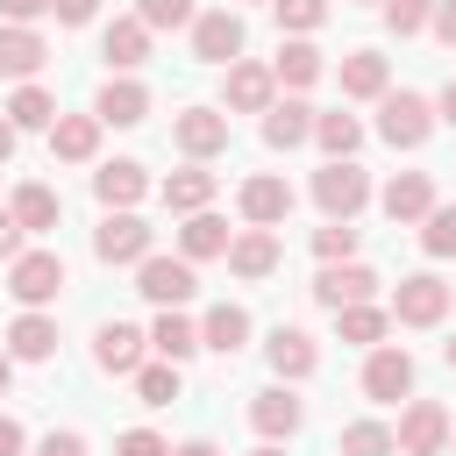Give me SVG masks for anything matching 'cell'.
I'll list each match as a JSON object with an SVG mask.
<instances>
[{
    "label": "cell",
    "instance_id": "cell-19",
    "mask_svg": "<svg viewBox=\"0 0 456 456\" xmlns=\"http://www.w3.org/2000/svg\"><path fill=\"white\" fill-rule=\"evenodd\" d=\"M285 214H292V185L285 178H271V171L264 178H242V221L249 228H278Z\"/></svg>",
    "mask_w": 456,
    "mask_h": 456
},
{
    "label": "cell",
    "instance_id": "cell-51",
    "mask_svg": "<svg viewBox=\"0 0 456 456\" xmlns=\"http://www.w3.org/2000/svg\"><path fill=\"white\" fill-rule=\"evenodd\" d=\"M14 135H21V128H14V121H7V114H0V164H7V157H14Z\"/></svg>",
    "mask_w": 456,
    "mask_h": 456
},
{
    "label": "cell",
    "instance_id": "cell-30",
    "mask_svg": "<svg viewBox=\"0 0 456 456\" xmlns=\"http://www.w3.org/2000/svg\"><path fill=\"white\" fill-rule=\"evenodd\" d=\"M271 71H278V86H292V93H299V86H314L328 64H321V50H314L306 36H292V43H278V64H271Z\"/></svg>",
    "mask_w": 456,
    "mask_h": 456
},
{
    "label": "cell",
    "instance_id": "cell-21",
    "mask_svg": "<svg viewBox=\"0 0 456 456\" xmlns=\"http://www.w3.org/2000/svg\"><path fill=\"white\" fill-rule=\"evenodd\" d=\"M93 114H100L107 128H135V121L150 114V86H135V78H107L100 100H93Z\"/></svg>",
    "mask_w": 456,
    "mask_h": 456
},
{
    "label": "cell",
    "instance_id": "cell-5",
    "mask_svg": "<svg viewBox=\"0 0 456 456\" xmlns=\"http://www.w3.org/2000/svg\"><path fill=\"white\" fill-rule=\"evenodd\" d=\"M135 292L157 299V306H185V299L200 292V278H192L185 256H142V264H135Z\"/></svg>",
    "mask_w": 456,
    "mask_h": 456
},
{
    "label": "cell",
    "instance_id": "cell-42",
    "mask_svg": "<svg viewBox=\"0 0 456 456\" xmlns=\"http://www.w3.org/2000/svg\"><path fill=\"white\" fill-rule=\"evenodd\" d=\"M420 249H428V256H456V207H435V214H428Z\"/></svg>",
    "mask_w": 456,
    "mask_h": 456
},
{
    "label": "cell",
    "instance_id": "cell-43",
    "mask_svg": "<svg viewBox=\"0 0 456 456\" xmlns=\"http://www.w3.org/2000/svg\"><path fill=\"white\" fill-rule=\"evenodd\" d=\"M114 456H171V442H164V435H150V428H128V435L114 442Z\"/></svg>",
    "mask_w": 456,
    "mask_h": 456
},
{
    "label": "cell",
    "instance_id": "cell-52",
    "mask_svg": "<svg viewBox=\"0 0 456 456\" xmlns=\"http://www.w3.org/2000/svg\"><path fill=\"white\" fill-rule=\"evenodd\" d=\"M7 385H14V356L0 349V399H7Z\"/></svg>",
    "mask_w": 456,
    "mask_h": 456
},
{
    "label": "cell",
    "instance_id": "cell-34",
    "mask_svg": "<svg viewBox=\"0 0 456 456\" xmlns=\"http://www.w3.org/2000/svg\"><path fill=\"white\" fill-rule=\"evenodd\" d=\"M314 142H321L328 157H356L363 121H356V114H314Z\"/></svg>",
    "mask_w": 456,
    "mask_h": 456
},
{
    "label": "cell",
    "instance_id": "cell-54",
    "mask_svg": "<svg viewBox=\"0 0 456 456\" xmlns=\"http://www.w3.org/2000/svg\"><path fill=\"white\" fill-rule=\"evenodd\" d=\"M442 363H449V370H456V335H449V342H442Z\"/></svg>",
    "mask_w": 456,
    "mask_h": 456
},
{
    "label": "cell",
    "instance_id": "cell-36",
    "mask_svg": "<svg viewBox=\"0 0 456 456\" xmlns=\"http://www.w3.org/2000/svg\"><path fill=\"white\" fill-rule=\"evenodd\" d=\"M135 399H142V406H171V399H178V363H171V356H164V363H142V370H135Z\"/></svg>",
    "mask_w": 456,
    "mask_h": 456
},
{
    "label": "cell",
    "instance_id": "cell-40",
    "mask_svg": "<svg viewBox=\"0 0 456 456\" xmlns=\"http://www.w3.org/2000/svg\"><path fill=\"white\" fill-rule=\"evenodd\" d=\"M435 21V0H385V28L392 36H420Z\"/></svg>",
    "mask_w": 456,
    "mask_h": 456
},
{
    "label": "cell",
    "instance_id": "cell-44",
    "mask_svg": "<svg viewBox=\"0 0 456 456\" xmlns=\"http://www.w3.org/2000/svg\"><path fill=\"white\" fill-rule=\"evenodd\" d=\"M36 456H86V435H78V428H50V435L36 442Z\"/></svg>",
    "mask_w": 456,
    "mask_h": 456
},
{
    "label": "cell",
    "instance_id": "cell-47",
    "mask_svg": "<svg viewBox=\"0 0 456 456\" xmlns=\"http://www.w3.org/2000/svg\"><path fill=\"white\" fill-rule=\"evenodd\" d=\"M428 28H435V36L456 50V0H435V21H428Z\"/></svg>",
    "mask_w": 456,
    "mask_h": 456
},
{
    "label": "cell",
    "instance_id": "cell-50",
    "mask_svg": "<svg viewBox=\"0 0 456 456\" xmlns=\"http://www.w3.org/2000/svg\"><path fill=\"white\" fill-rule=\"evenodd\" d=\"M435 114H442V121H449V128H456V78H449V86H442V100H435Z\"/></svg>",
    "mask_w": 456,
    "mask_h": 456
},
{
    "label": "cell",
    "instance_id": "cell-55",
    "mask_svg": "<svg viewBox=\"0 0 456 456\" xmlns=\"http://www.w3.org/2000/svg\"><path fill=\"white\" fill-rule=\"evenodd\" d=\"M256 456H285V449H278V442H264V449H256Z\"/></svg>",
    "mask_w": 456,
    "mask_h": 456
},
{
    "label": "cell",
    "instance_id": "cell-7",
    "mask_svg": "<svg viewBox=\"0 0 456 456\" xmlns=\"http://www.w3.org/2000/svg\"><path fill=\"white\" fill-rule=\"evenodd\" d=\"M192 57L200 64H235L242 57V14L235 7H207L192 21Z\"/></svg>",
    "mask_w": 456,
    "mask_h": 456
},
{
    "label": "cell",
    "instance_id": "cell-27",
    "mask_svg": "<svg viewBox=\"0 0 456 456\" xmlns=\"http://www.w3.org/2000/svg\"><path fill=\"white\" fill-rule=\"evenodd\" d=\"M200 342H207V349H221V356H235V349L249 342V314H242L235 299L207 306V321H200Z\"/></svg>",
    "mask_w": 456,
    "mask_h": 456
},
{
    "label": "cell",
    "instance_id": "cell-10",
    "mask_svg": "<svg viewBox=\"0 0 456 456\" xmlns=\"http://www.w3.org/2000/svg\"><path fill=\"white\" fill-rule=\"evenodd\" d=\"M370 292H378L370 264H321V278H314V306H328V314H342V306H356Z\"/></svg>",
    "mask_w": 456,
    "mask_h": 456
},
{
    "label": "cell",
    "instance_id": "cell-23",
    "mask_svg": "<svg viewBox=\"0 0 456 456\" xmlns=\"http://www.w3.org/2000/svg\"><path fill=\"white\" fill-rule=\"evenodd\" d=\"M228 271L249 278V285L271 278V271H278V235H271V228H242V235L228 242Z\"/></svg>",
    "mask_w": 456,
    "mask_h": 456
},
{
    "label": "cell",
    "instance_id": "cell-37",
    "mask_svg": "<svg viewBox=\"0 0 456 456\" xmlns=\"http://www.w3.org/2000/svg\"><path fill=\"white\" fill-rule=\"evenodd\" d=\"M399 442H392V428L385 420H349L342 428V456H392Z\"/></svg>",
    "mask_w": 456,
    "mask_h": 456
},
{
    "label": "cell",
    "instance_id": "cell-46",
    "mask_svg": "<svg viewBox=\"0 0 456 456\" xmlns=\"http://www.w3.org/2000/svg\"><path fill=\"white\" fill-rule=\"evenodd\" d=\"M21 235H28V228L14 221V207H0V256H7V264L21 256Z\"/></svg>",
    "mask_w": 456,
    "mask_h": 456
},
{
    "label": "cell",
    "instance_id": "cell-53",
    "mask_svg": "<svg viewBox=\"0 0 456 456\" xmlns=\"http://www.w3.org/2000/svg\"><path fill=\"white\" fill-rule=\"evenodd\" d=\"M171 456H221L214 442H185V449H171Z\"/></svg>",
    "mask_w": 456,
    "mask_h": 456
},
{
    "label": "cell",
    "instance_id": "cell-6",
    "mask_svg": "<svg viewBox=\"0 0 456 456\" xmlns=\"http://www.w3.org/2000/svg\"><path fill=\"white\" fill-rule=\"evenodd\" d=\"M442 314H449V285H442L435 271L399 278V292H392V321H399V328H435Z\"/></svg>",
    "mask_w": 456,
    "mask_h": 456
},
{
    "label": "cell",
    "instance_id": "cell-29",
    "mask_svg": "<svg viewBox=\"0 0 456 456\" xmlns=\"http://www.w3.org/2000/svg\"><path fill=\"white\" fill-rule=\"evenodd\" d=\"M150 349H157V356H171V363H185V356H192V349H207V342H200V328H192L178 306H164V314H157V328H150Z\"/></svg>",
    "mask_w": 456,
    "mask_h": 456
},
{
    "label": "cell",
    "instance_id": "cell-11",
    "mask_svg": "<svg viewBox=\"0 0 456 456\" xmlns=\"http://www.w3.org/2000/svg\"><path fill=\"white\" fill-rule=\"evenodd\" d=\"M142 349H150V335L128 328V321H107V328L93 335V363H100L107 378H135V370H142Z\"/></svg>",
    "mask_w": 456,
    "mask_h": 456
},
{
    "label": "cell",
    "instance_id": "cell-26",
    "mask_svg": "<svg viewBox=\"0 0 456 456\" xmlns=\"http://www.w3.org/2000/svg\"><path fill=\"white\" fill-rule=\"evenodd\" d=\"M50 349H57V321H50L43 306H28V314L7 328V356H14V363H43Z\"/></svg>",
    "mask_w": 456,
    "mask_h": 456
},
{
    "label": "cell",
    "instance_id": "cell-49",
    "mask_svg": "<svg viewBox=\"0 0 456 456\" xmlns=\"http://www.w3.org/2000/svg\"><path fill=\"white\" fill-rule=\"evenodd\" d=\"M28 449V435H21V420L14 413H0V456H21Z\"/></svg>",
    "mask_w": 456,
    "mask_h": 456
},
{
    "label": "cell",
    "instance_id": "cell-8",
    "mask_svg": "<svg viewBox=\"0 0 456 456\" xmlns=\"http://www.w3.org/2000/svg\"><path fill=\"white\" fill-rule=\"evenodd\" d=\"M171 142H178L192 164H207V157L228 150V114H221V107H185V114L171 121Z\"/></svg>",
    "mask_w": 456,
    "mask_h": 456
},
{
    "label": "cell",
    "instance_id": "cell-39",
    "mask_svg": "<svg viewBox=\"0 0 456 456\" xmlns=\"http://www.w3.org/2000/svg\"><path fill=\"white\" fill-rule=\"evenodd\" d=\"M314 256H321V264H349V256H356V228H349V221L314 228Z\"/></svg>",
    "mask_w": 456,
    "mask_h": 456
},
{
    "label": "cell",
    "instance_id": "cell-25",
    "mask_svg": "<svg viewBox=\"0 0 456 456\" xmlns=\"http://www.w3.org/2000/svg\"><path fill=\"white\" fill-rule=\"evenodd\" d=\"M306 135H314V107L306 100H271L264 107V142L271 150H299Z\"/></svg>",
    "mask_w": 456,
    "mask_h": 456
},
{
    "label": "cell",
    "instance_id": "cell-38",
    "mask_svg": "<svg viewBox=\"0 0 456 456\" xmlns=\"http://www.w3.org/2000/svg\"><path fill=\"white\" fill-rule=\"evenodd\" d=\"M271 14H278V28H292V36H314V28L328 21V0H271Z\"/></svg>",
    "mask_w": 456,
    "mask_h": 456
},
{
    "label": "cell",
    "instance_id": "cell-31",
    "mask_svg": "<svg viewBox=\"0 0 456 456\" xmlns=\"http://www.w3.org/2000/svg\"><path fill=\"white\" fill-rule=\"evenodd\" d=\"M342 93L349 100H385V57L378 50H349L342 57Z\"/></svg>",
    "mask_w": 456,
    "mask_h": 456
},
{
    "label": "cell",
    "instance_id": "cell-2",
    "mask_svg": "<svg viewBox=\"0 0 456 456\" xmlns=\"http://www.w3.org/2000/svg\"><path fill=\"white\" fill-rule=\"evenodd\" d=\"M435 100H420V93H385L378 100V135L392 142V150H420L428 135H435Z\"/></svg>",
    "mask_w": 456,
    "mask_h": 456
},
{
    "label": "cell",
    "instance_id": "cell-41",
    "mask_svg": "<svg viewBox=\"0 0 456 456\" xmlns=\"http://www.w3.org/2000/svg\"><path fill=\"white\" fill-rule=\"evenodd\" d=\"M135 14H142L150 28H192V21H200L192 0H135Z\"/></svg>",
    "mask_w": 456,
    "mask_h": 456
},
{
    "label": "cell",
    "instance_id": "cell-56",
    "mask_svg": "<svg viewBox=\"0 0 456 456\" xmlns=\"http://www.w3.org/2000/svg\"><path fill=\"white\" fill-rule=\"evenodd\" d=\"M228 7H242V0H228Z\"/></svg>",
    "mask_w": 456,
    "mask_h": 456
},
{
    "label": "cell",
    "instance_id": "cell-33",
    "mask_svg": "<svg viewBox=\"0 0 456 456\" xmlns=\"http://www.w3.org/2000/svg\"><path fill=\"white\" fill-rule=\"evenodd\" d=\"M7 121H14V128H50V121H57V100H50L36 78H21L14 100H7Z\"/></svg>",
    "mask_w": 456,
    "mask_h": 456
},
{
    "label": "cell",
    "instance_id": "cell-48",
    "mask_svg": "<svg viewBox=\"0 0 456 456\" xmlns=\"http://www.w3.org/2000/svg\"><path fill=\"white\" fill-rule=\"evenodd\" d=\"M0 14H7V21H43L50 0H0Z\"/></svg>",
    "mask_w": 456,
    "mask_h": 456
},
{
    "label": "cell",
    "instance_id": "cell-12",
    "mask_svg": "<svg viewBox=\"0 0 456 456\" xmlns=\"http://www.w3.org/2000/svg\"><path fill=\"white\" fill-rule=\"evenodd\" d=\"M406 392H413V356H406V349H392V342H378V349H370V363H363V399L392 406V399H406Z\"/></svg>",
    "mask_w": 456,
    "mask_h": 456
},
{
    "label": "cell",
    "instance_id": "cell-32",
    "mask_svg": "<svg viewBox=\"0 0 456 456\" xmlns=\"http://www.w3.org/2000/svg\"><path fill=\"white\" fill-rule=\"evenodd\" d=\"M207 200H214V171L185 164V171H171V178H164V207H171V214H200Z\"/></svg>",
    "mask_w": 456,
    "mask_h": 456
},
{
    "label": "cell",
    "instance_id": "cell-9",
    "mask_svg": "<svg viewBox=\"0 0 456 456\" xmlns=\"http://www.w3.org/2000/svg\"><path fill=\"white\" fill-rule=\"evenodd\" d=\"M449 435H456V428H449V413H442L435 399H413V406L399 413V435H392V442H399L406 456H442V449H449Z\"/></svg>",
    "mask_w": 456,
    "mask_h": 456
},
{
    "label": "cell",
    "instance_id": "cell-18",
    "mask_svg": "<svg viewBox=\"0 0 456 456\" xmlns=\"http://www.w3.org/2000/svg\"><path fill=\"white\" fill-rule=\"evenodd\" d=\"M271 100H278V71L235 57V64H228V107H235V114H264Z\"/></svg>",
    "mask_w": 456,
    "mask_h": 456
},
{
    "label": "cell",
    "instance_id": "cell-3",
    "mask_svg": "<svg viewBox=\"0 0 456 456\" xmlns=\"http://www.w3.org/2000/svg\"><path fill=\"white\" fill-rule=\"evenodd\" d=\"M7 292H14L21 306H50V299L64 292V256H57V249H21V256L7 264Z\"/></svg>",
    "mask_w": 456,
    "mask_h": 456
},
{
    "label": "cell",
    "instance_id": "cell-15",
    "mask_svg": "<svg viewBox=\"0 0 456 456\" xmlns=\"http://www.w3.org/2000/svg\"><path fill=\"white\" fill-rule=\"evenodd\" d=\"M142 192H150V171H142L135 157H114V164L93 171V200H100L107 214H114V207H135Z\"/></svg>",
    "mask_w": 456,
    "mask_h": 456
},
{
    "label": "cell",
    "instance_id": "cell-16",
    "mask_svg": "<svg viewBox=\"0 0 456 456\" xmlns=\"http://www.w3.org/2000/svg\"><path fill=\"white\" fill-rule=\"evenodd\" d=\"M378 207H385L399 228H406V221H428V214H435V178H428V171H399V178L378 192Z\"/></svg>",
    "mask_w": 456,
    "mask_h": 456
},
{
    "label": "cell",
    "instance_id": "cell-24",
    "mask_svg": "<svg viewBox=\"0 0 456 456\" xmlns=\"http://www.w3.org/2000/svg\"><path fill=\"white\" fill-rule=\"evenodd\" d=\"M264 356H271V370H278V378H314V363H321V349H314V335H306V328H271Z\"/></svg>",
    "mask_w": 456,
    "mask_h": 456
},
{
    "label": "cell",
    "instance_id": "cell-14",
    "mask_svg": "<svg viewBox=\"0 0 456 456\" xmlns=\"http://www.w3.org/2000/svg\"><path fill=\"white\" fill-rule=\"evenodd\" d=\"M299 420H306V406H299L285 385H264V392L249 399V428H256L264 442H285V435H299Z\"/></svg>",
    "mask_w": 456,
    "mask_h": 456
},
{
    "label": "cell",
    "instance_id": "cell-28",
    "mask_svg": "<svg viewBox=\"0 0 456 456\" xmlns=\"http://www.w3.org/2000/svg\"><path fill=\"white\" fill-rule=\"evenodd\" d=\"M7 207H14V221H21L28 235L57 228V214H64V200H57L50 185H36V178H28V185H14V200H7Z\"/></svg>",
    "mask_w": 456,
    "mask_h": 456
},
{
    "label": "cell",
    "instance_id": "cell-1",
    "mask_svg": "<svg viewBox=\"0 0 456 456\" xmlns=\"http://www.w3.org/2000/svg\"><path fill=\"white\" fill-rule=\"evenodd\" d=\"M314 200H321L328 221H356V214L370 207V171H363L356 157H328V164L314 171Z\"/></svg>",
    "mask_w": 456,
    "mask_h": 456
},
{
    "label": "cell",
    "instance_id": "cell-22",
    "mask_svg": "<svg viewBox=\"0 0 456 456\" xmlns=\"http://www.w3.org/2000/svg\"><path fill=\"white\" fill-rule=\"evenodd\" d=\"M228 242H235V235H228V221H221V214H207V207H200V214H185V228H178V256H185V264L228 256Z\"/></svg>",
    "mask_w": 456,
    "mask_h": 456
},
{
    "label": "cell",
    "instance_id": "cell-17",
    "mask_svg": "<svg viewBox=\"0 0 456 456\" xmlns=\"http://www.w3.org/2000/svg\"><path fill=\"white\" fill-rule=\"evenodd\" d=\"M150 36H157V28H150L142 14H121V21H107V36H100V57H107L114 71H135V64L150 57Z\"/></svg>",
    "mask_w": 456,
    "mask_h": 456
},
{
    "label": "cell",
    "instance_id": "cell-57",
    "mask_svg": "<svg viewBox=\"0 0 456 456\" xmlns=\"http://www.w3.org/2000/svg\"><path fill=\"white\" fill-rule=\"evenodd\" d=\"M449 442H456V435H449Z\"/></svg>",
    "mask_w": 456,
    "mask_h": 456
},
{
    "label": "cell",
    "instance_id": "cell-20",
    "mask_svg": "<svg viewBox=\"0 0 456 456\" xmlns=\"http://www.w3.org/2000/svg\"><path fill=\"white\" fill-rule=\"evenodd\" d=\"M43 57H50V43H43L28 21H0V71H7V78H36Z\"/></svg>",
    "mask_w": 456,
    "mask_h": 456
},
{
    "label": "cell",
    "instance_id": "cell-35",
    "mask_svg": "<svg viewBox=\"0 0 456 456\" xmlns=\"http://www.w3.org/2000/svg\"><path fill=\"white\" fill-rule=\"evenodd\" d=\"M335 321H342V342H363V349H378V335H385V321H392V314H385V306H370V299H356V306H342Z\"/></svg>",
    "mask_w": 456,
    "mask_h": 456
},
{
    "label": "cell",
    "instance_id": "cell-45",
    "mask_svg": "<svg viewBox=\"0 0 456 456\" xmlns=\"http://www.w3.org/2000/svg\"><path fill=\"white\" fill-rule=\"evenodd\" d=\"M50 14H57L64 28H78V21H93V14H100V0H50Z\"/></svg>",
    "mask_w": 456,
    "mask_h": 456
},
{
    "label": "cell",
    "instance_id": "cell-13",
    "mask_svg": "<svg viewBox=\"0 0 456 456\" xmlns=\"http://www.w3.org/2000/svg\"><path fill=\"white\" fill-rule=\"evenodd\" d=\"M100 128H107L100 114H57L50 121V157L57 164H93L100 157Z\"/></svg>",
    "mask_w": 456,
    "mask_h": 456
},
{
    "label": "cell",
    "instance_id": "cell-4",
    "mask_svg": "<svg viewBox=\"0 0 456 456\" xmlns=\"http://www.w3.org/2000/svg\"><path fill=\"white\" fill-rule=\"evenodd\" d=\"M93 256L100 264H142L150 256V221L135 207H114L100 228H93Z\"/></svg>",
    "mask_w": 456,
    "mask_h": 456
}]
</instances>
